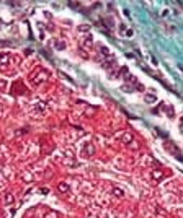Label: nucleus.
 I'll use <instances>...</instances> for the list:
<instances>
[{
	"instance_id": "f257e3e1",
	"label": "nucleus",
	"mask_w": 183,
	"mask_h": 218,
	"mask_svg": "<svg viewBox=\"0 0 183 218\" xmlns=\"http://www.w3.org/2000/svg\"><path fill=\"white\" fill-rule=\"evenodd\" d=\"M10 202H12V196H10V194H7V204H10Z\"/></svg>"
}]
</instances>
